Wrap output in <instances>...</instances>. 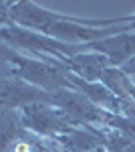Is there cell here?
<instances>
[{
	"mask_svg": "<svg viewBox=\"0 0 135 152\" xmlns=\"http://www.w3.org/2000/svg\"><path fill=\"white\" fill-rule=\"evenodd\" d=\"M8 18L16 26L43 33L56 41L71 45H87L119 33H129V28H133L135 14L113 20H83L71 14L51 12L43 6H36L34 2H14L8 8Z\"/></svg>",
	"mask_w": 135,
	"mask_h": 152,
	"instance_id": "obj_1",
	"label": "cell"
},
{
	"mask_svg": "<svg viewBox=\"0 0 135 152\" xmlns=\"http://www.w3.org/2000/svg\"><path fill=\"white\" fill-rule=\"evenodd\" d=\"M10 63L14 67V75L18 79L30 83L46 94L63 89V87H73L69 81L71 73L63 67V63H58L55 59H32L22 57V55H10Z\"/></svg>",
	"mask_w": 135,
	"mask_h": 152,
	"instance_id": "obj_2",
	"label": "cell"
},
{
	"mask_svg": "<svg viewBox=\"0 0 135 152\" xmlns=\"http://www.w3.org/2000/svg\"><path fill=\"white\" fill-rule=\"evenodd\" d=\"M48 104L56 107L65 120H75V122H89V124H101L105 122V112L101 107L89 102L85 95L73 89V87H63L48 94Z\"/></svg>",
	"mask_w": 135,
	"mask_h": 152,
	"instance_id": "obj_3",
	"label": "cell"
},
{
	"mask_svg": "<svg viewBox=\"0 0 135 152\" xmlns=\"http://www.w3.org/2000/svg\"><path fill=\"white\" fill-rule=\"evenodd\" d=\"M20 120L22 126L40 136H61L69 130V122L65 116L46 102H36L20 107Z\"/></svg>",
	"mask_w": 135,
	"mask_h": 152,
	"instance_id": "obj_4",
	"label": "cell"
},
{
	"mask_svg": "<svg viewBox=\"0 0 135 152\" xmlns=\"http://www.w3.org/2000/svg\"><path fill=\"white\" fill-rule=\"evenodd\" d=\"M36 102L48 104V94L30 85V83L22 81V79L0 81V107L16 110V107H24V105L36 104Z\"/></svg>",
	"mask_w": 135,
	"mask_h": 152,
	"instance_id": "obj_5",
	"label": "cell"
},
{
	"mask_svg": "<svg viewBox=\"0 0 135 152\" xmlns=\"http://www.w3.org/2000/svg\"><path fill=\"white\" fill-rule=\"evenodd\" d=\"M87 51H97L111 61L113 67H123L135 57V33H119L95 43H87Z\"/></svg>",
	"mask_w": 135,
	"mask_h": 152,
	"instance_id": "obj_6",
	"label": "cell"
},
{
	"mask_svg": "<svg viewBox=\"0 0 135 152\" xmlns=\"http://www.w3.org/2000/svg\"><path fill=\"white\" fill-rule=\"evenodd\" d=\"M63 67L69 73L77 75L81 79H85V81L97 83V81H101L103 71L107 69V67H113V65H111V61L105 55H101V53H97V51H85V53H79L75 57L63 61Z\"/></svg>",
	"mask_w": 135,
	"mask_h": 152,
	"instance_id": "obj_7",
	"label": "cell"
},
{
	"mask_svg": "<svg viewBox=\"0 0 135 152\" xmlns=\"http://www.w3.org/2000/svg\"><path fill=\"white\" fill-rule=\"evenodd\" d=\"M22 126V120L16 118L12 110L0 107V152L8 148L10 140L18 134V128Z\"/></svg>",
	"mask_w": 135,
	"mask_h": 152,
	"instance_id": "obj_8",
	"label": "cell"
},
{
	"mask_svg": "<svg viewBox=\"0 0 135 152\" xmlns=\"http://www.w3.org/2000/svg\"><path fill=\"white\" fill-rule=\"evenodd\" d=\"M121 71H123L125 75H127V73H135V57H133V59H129V61L125 63L123 67H121Z\"/></svg>",
	"mask_w": 135,
	"mask_h": 152,
	"instance_id": "obj_9",
	"label": "cell"
},
{
	"mask_svg": "<svg viewBox=\"0 0 135 152\" xmlns=\"http://www.w3.org/2000/svg\"><path fill=\"white\" fill-rule=\"evenodd\" d=\"M127 94H129V97H131V99H135V85L129 81V79H127Z\"/></svg>",
	"mask_w": 135,
	"mask_h": 152,
	"instance_id": "obj_10",
	"label": "cell"
}]
</instances>
